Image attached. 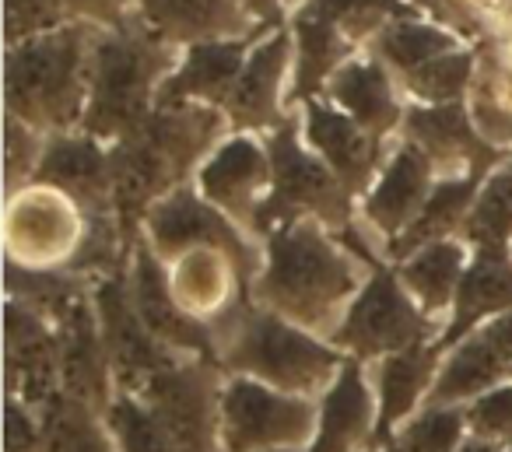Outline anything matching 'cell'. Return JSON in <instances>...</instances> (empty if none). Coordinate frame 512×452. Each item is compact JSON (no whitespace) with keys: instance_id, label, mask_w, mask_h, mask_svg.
<instances>
[{"instance_id":"1","label":"cell","mask_w":512,"mask_h":452,"mask_svg":"<svg viewBox=\"0 0 512 452\" xmlns=\"http://www.w3.org/2000/svg\"><path fill=\"white\" fill-rule=\"evenodd\" d=\"M355 291L351 263L313 225L288 221L271 239V263L260 277V298L281 319L302 326H327L344 298Z\"/></svg>"},{"instance_id":"2","label":"cell","mask_w":512,"mask_h":452,"mask_svg":"<svg viewBox=\"0 0 512 452\" xmlns=\"http://www.w3.org/2000/svg\"><path fill=\"white\" fill-rule=\"evenodd\" d=\"M228 365L281 393L309 396L316 389L327 393L348 361L341 358V351L313 340L299 326L267 312H253L228 344Z\"/></svg>"},{"instance_id":"3","label":"cell","mask_w":512,"mask_h":452,"mask_svg":"<svg viewBox=\"0 0 512 452\" xmlns=\"http://www.w3.org/2000/svg\"><path fill=\"white\" fill-rule=\"evenodd\" d=\"M214 134L211 113H193V109H169L155 116L137 137H130L113 165V204L130 225L137 207H144L158 190L179 179V172L200 155Z\"/></svg>"},{"instance_id":"4","label":"cell","mask_w":512,"mask_h":452,"mask_svg":"<svg viewBox=\"0 0 512 452\" xmlns=\"http://www.w3.org/2000/svg\"><path fill=\"white\" fill-rule=\"evenodd\" d=\"M309 396L281 393L249 375L221 386V452H306L316 435Z\"/></svg>"},{"instance_id":"5","label":"cell","mask_w":512,"mask_h":452,"mask_svg":"<svg viewBox=\"0 0 512 452\" xmlns=\"http://www.w3.org/2000/svg\"><path fill=\"white\" fill-rule=\"evenodd\" d=\"M81 57L85 39L78 29L18 50L8 64V106L25 120L71 123L81 102Z\"/></svg>"},{"instance_id":"6","label":"cell","mask_w":512,"mask_h":452,"mask_svg":"<svg viewBox=\"0 0 512 452\" xmlns=\"http://www.w3.org/2000/svg\"><path fill=\"white\" fill-rule=\"evenodd\" d=\"M176 452H221V389L204 361H169L137 396Z\"/></svg>"},{"instance_id":"7","label":"cell","mask_w":512,"mask_h":452,"mask_svg":"<svg viewBox=\"0 0 512 452\" xmlns=\"http://www.w3.org/2000/svg\"><path fill=\"white\" fill-rule=\"evenodd\" d=\"M165 64L162 50L141 36H113L95 53V99L85 123L92 134L113 137L141 130L151 78Z\"/></svg>"},{"instance_id":"8","label":"cell","mask_w":512,"mask_h":452,"mask_svg":"<svg viewBox=\"0 0 512 452\" xmlns=\"http://www.w3.org/2000/svg\"><path fill=\"white\" fill-rule=\"evenodd\" d=\"M428 319L414 309L407 291L390 270H376L358 302L337 326L334 344L344 347L355 361L362 358H390V354L411 351V347L425 344L428 337Z\"/></svg>"},{"instance_id":"9","label":"cell","mask_w":512,"mask_h":452,"mask_svg":"<svg viewBox=\"0 0 512 452\" xmlns=\"http://www.w3.org/2000/svg\"><path fill=\"white\" fill-rule=\"evenodd\" d=\"M95 316H99V333L113 368V382L120 393L141 396L144 386L169 365L165 347L151 337L144 319L137 316L130 284L120 274H109L95 288Z\"/></svg>"},{"instance_id":"10","label":"cell","mask_w":512,"mask_h":452,"mask_svg":"<svg viewBox=\"0 0 512 452\" xmlns=\"http://www.w3.org/2000/svg\"><path fill=\"white\" fill-rule=\"evenodd\" d=\"M274 155V172H278V186L274 197H267L256 214V228L267 232L274 221H292L295 211H313L330 225H344L348 221V190L341 179H334L320 162H313L309 155H302V148L295 144L292 123L274 134L271 141Z\"/></svg>"},{"instance_id":"11","label":"cell","mask_w":512,"mask_h":452,"mask_svg":"<svg viewBox=\"0 0 512 452\" xmlns=\"http://www.w3.org/2000/svg\"><path fill=\"white\" fill-rule=\"evenodd\" d=\"M505 379H512V312L456 344L449 361L439 368L425 407H467Z\"/></svg>"},{"instance_id":"12","label":"cell","mask_w":512,"mask_h":452,"mask_svg":"<svg viewBox=\"0 0 512 452\" xmlns=\"http://www.w3.org/2000/svg\"><path fill=\"white\" fill-rule=\"evenodd\" d=\"M8 382L11 396L43 414L60 396V340L29 305H8Z\"/></svg>"},{"instance_id":"13","label":"cell","mask_w":512,"mask_h":452,"mask_svg":"<svg viewBox=\"0 0 512 452\" xmlns=\"http://www.w3.org/2000/svg\"><path fill=\"white\" fill-rule=\"evenodd\" d=\"M57 340H60V393L81 407L102 410L113 400V368L99 333V316L88 309L85 298L71 305L57 319Z\"/></svg>"},{"instance_id":"14","label":"cell","mask_w":512,"mask_h":452,"mask_svg":"<svg viewBox=\"0 0 512 452\" xmlns=\"http://www.w3.org/2000/svg\"><path fill=\"white\" fill-rule=\"evenodd\" d=\"M130 298H134L137 316L144 319L151 337L162 347L186 351V354H193V358H207V354H211V337H207V330L179 305V298L172 295L169 284H165L162 267H158V260L151 256V249L144 246V242L134 249Z\"/></svg>"},{"instance_id":"15","label":"cell","mask_w":512,"mask_h":452,"mask_svg":"<svg viewBox=\"0 0 512 452\" xmlns=\"http://www.w3.org/2000/svg\"><path fill=\"white\" fill-rule=\"evenodd\" d=\"M376 400L362 375V365L348 358L334 386L320 396L316 435L306 452H362L369 438H376Z\"/></svg>"},{"instance_id":"16","label":"cell","mask_w":512,"mask_h":452,"mask_svg":"<svg viewBox=\"0 0 512 452\" xmlns=\"http://www.w3.org/2000/svg\"><path fill=\"white\" fill-rule=\"evenodd\" d=\"M148 228H151L155 246L162 249L165 256L183 253V249H190V246H214V249H221L242 274L249 270V249H246V242L239 239V232H235L221 214H214L207 204H200L190 190H179V193H172L169 200H162V204L151 211Z\"/></svg>"},{"instance_id":"17","label":"cell","mask_w":512,"mask_h":452,"mask_svg":"<svg viewBox=\"0 0 512 452\" xmlns=\"http://www.w3.org/2000/svg\"><path fill=\"white\" fill-rule=\"evenodd\" d=\"M439 344H418L411 351H400L383 358L376 379V442L386 445L414 414L425 407L432 386L439 379Z\"/></svg>"},{"instance_id":"18","label":"cell","mask_w":512,"mask_h":452,"mask_svg":"<svg viewBox=\"0 0 512 452\" xmlns=\"http://www.w3.org/2000/svg\"><path fill=\"white\" fill-rule=\"evenodd\" d=\"M495 312H512V260L505 253H477L456 291L453 319L439 337V351L456 347L484 316Z\"/></svg>"},{"instance_id":"19","label":"cell","mask_w":512,"mask_h":452,"mask_svg":"<svg viewBox=\"0 0 512 452\" xmlns=\"http://www.w3.org/2000/svg\"><path fill=\"white\" fill-rule=\"evenodd\" d=\"M428 200V158L418 148H404L369 200V218L390 235H404Z\"/></svg>"},{"instance_id":"20","label":"cell","mask_w":512,"mask_h":452,"mask_svg":"<svg viewBox=\"0 0 512 452\" xmlns=\"http://www.w3.org/2000/svg\"><path fill=\"white\" fill-rule=\"evenodd\" d=\"M39 179L67 190L95 211H102V204L113 197V165L92 141H53L39 165Z\"/></svg>"},{"instance_id":"21","label":"cell","mask_w":512,"mask_h":452,"mask_svg":"<svg viewBox=\"0 0 512 452\" xmlns=\"http://www.w3.org/2000/svg\"><path fill=\"white\" fill-rule=\"evenodd\" d=\"M204 183V193L218 204H225L232 214L239 218H249L256 225V214H260V204H256V190L267 183V162L264 155L253 148L249 141H232L218 151L211 165L200 176Z\"/></svg>"},{"instance_id":"22","label":"cell","mask_w":512,"mask_h":452,"mask_svg":"<svg viewBox=\"0 0 512 452\" xmlns=\"http://www.w3.org/2000/svg\"><path fill=\"white\" fill-rule=\"evenodd\" d=\"M306 116H309V137L327 155V162L334 165L344 190H362L372 165H376V137H365L351 120L316 106V102H309Z\"/></svg>"},{"instance_id":"23","label":"cell","mask_w":512,"mask_h":452,"mask_svg":"<svg viewBox=\"0 0 512 452\" xmlns=\"http://www.w3.org/2000/svg\"><path fill=\"white\" fill-rule=\"evenodd\" d=\"M242 53L246 43H204L186 57L183 71L162 88V106H172L183 95H197V99L221 102L232 92V81L242 71ZM232 99V95H228Z\"/></svg>"},{"instance_id":"24","label":"cell","mask_w":512,"mask_h":452,"mask_svg":"<svg viewBox=\"0 0 512 452\" xmlns=\"http://www.w3.org/2000/svg\"><path fill=\"white\" fill-rule=\"evenodd\" d=\"M414 141H421V148L432 158L442 162H453V158H470L477 172H484L495 162V151L484 148L477 141V134L470 130V120L463 116L460 106H439V109H418L407 120Z\"/></svg>"},{"instance_id":"25","label":"cell","mask_w":512,"mask_h":452,"mask_svg":"<svg viewBox=\"0 0 512 452\" xmlns=\"http://www.w3.org/2000/svg\"><path fill=\"white\" fill-rule=\"evenodd\" d=\"M463 249L456 242L442 239L432 246L418 249L400 270V281L407 284L425 312H442L449 302H456V291L463 281Z\"/></svg>"},{"instance_id":"26","label":"cell","mask_w":512,"mask_h":452,"mask_svg":"<svg viewBox=\"0 0 512 452\" xmlns=\"http://www.w3.org/2000/svg\"><path fill=\"white\" fill-rule=\"evenodd\" d=\"M288 57V36H274L264 50H256V57L242 71L239 88L228 99L232 120L242 127H260V123L274 120V106H278V78Z\"/></svg>"},{"instance_id":"27","label":"cell","mask_w":512,"mask_h":452,"mask_svg":"<svg viewBox=\"0 0 512 452\" xmlns=\"http://www.w3.org/2000/svg\"><path fill=\"white\" fill-rule=\"evenodd\" d=\"M477 179H481V172H470L467 179H449V183L435 186L432 197H428L425 207H421V214L414 218V225L390 242V253L407 256V253H414V249H425V246H432V242H442V235L453 232L456 221H460L463 211H467L470 197H474V190H477Z\"/></svg>"},{"instance_id":"28","label":"cell","mask_w":512,"mask_h":452,"mask_svg":"<svg viewBox=\"0 0 512 452\" xmlns=\"http://www.w3.org/2000/svg\"><path fill=\"white\" fill-rule=\"evenodd\" d=\"M334 99H341L355 113L358 127L369 130L372 137L390 130L393 120H397V102L390 95V85H386L383 71L372 64L344 67L334 78Z\"/></svg>"},{"instance_id":"29","label":"cell","mask_w":512,"mask_h":452,"mask_svg":"<svg viewBox=\"0 0 512 452\" xmlns=\"http://www.w3.org/2000/svg\"><path fill=\"white\" fill-rule=\"evenodd\" d=\"M144 15L169 39L218 36L239 25L232 0H144Z\"/></svg>"},{"instance_id":"30","label":"cell","mask_w":512,"mask_h":452,"mask_svg":"<svg viewBox=\"0 0 512 452\" xmlns=\"http://www.w3.org/2000/svg\"><path fill=\"white\" fill-rule=\"evenodd\" d=\"M467 438V407H421L386 445L393 452H460Z\"/></svg>"},{"instance_id":"31","label":"cell","mask_w":512,"mask_h":452,"mask_svg":"<svg viewBox=\"0 0 512 452\" xmlns=\"http://www.w3.org/2000/svg\"><path fill=\"white\" fill-rule=\"evenodd\" d=\"M102 421H106L109 438L116 442V452H176L155 414L144 407V400L130 393L116 389L109 407L102 410Z\"/></svg>"},{"instance_id":"32","label":"cell","mask_w":512,"mask_h":452,"mask_svg":"<svg viewBox=\"0 0 512 452\" xmlns=\"http://www.w3.org/2000/svg\"><path fill=\"white\" fill-rule=\"evenodd\" d=\"M512 235V172L495 176L484 186L474 214L467 218V239L477 253H505V239Z\"/></svg>"},{"instance_id":"33","label":"cell","mask_w":512,"mask_h":452,"mask_svg":"<svg viewBox=\"0 0 512 452\" xmlns=\"http://www.w3.org/2000/svg\"><path fill=\"white\" fill-rule=\"evenodd\" d=\"M295 29L302 39V71H299V95H313L320 88V81L334 71V64L344 57L348 46L337 39V29L323 18H316L313 11H302L295 18Z\"/></svg>"},{"instance_id":"34","label":"cell","mask_w":512,"mask_h":452,"mask_svg":"<svg viewBox=\"0 0 512 452\" xmlns=\"http://www.w3.org/2000/svg\"><path fill=\"white\" fill-rule=\"evenodd\" d=\"M11 239L15 246H25V253L50 256L71 239V218L60 211L53 200H32V204L18 207L11 218Z\"/></svg>"},{"instance_id":"35","label":"cell","mask_w":512,"mask_h":452,"mask_svg":"<svg viewBox=\"0 0 512 452\" xmlns=\"http://www.w3.org/2000/svg\"><path fill=\"white\" fill-rule=\"evenodd\" d=\"M453 46V39L442 36L439 29H428V25H390V29L379 36V50L386 60L400 67V71L414 74L425 64L439 60L442 53Z\"/></svg>"},{"instance_id":"36","label":"cell","mask_w":512,"mask_h":452,"mask_svg":"<svg viewBox=\"0 0 512 452\" xmlns=\"http://www.w3.org/2000/svg\"><path fill=\"white\" fill-rule=\"evenodd\" d=\"M176 295L193 312L214 309V302L225 295V270H221L218 256L211 253L186 256L176 270Z\"/></svg>"},{"instance_id":"37","label":"cell","mask_w":512,"mask_h":452,"mask_svg":"<svg viewBox=\"0 0 512 452\" xmlns=\"http://www.w3.org/2000/svg\"><path fill=\"white\" fill-rule=\"evenodd\" d=\"M467 428L481 442L512 452V379L467 403Z\"/></svg>"},{"instance_id":"38","label":"cell","mask_w":512,"mask_h":452,"mask_svg":"<svg viewBox=\"0 0 512 452\" xmlns=\"http://www.w3.org/2000/svg\"><path fill=\"white\" fill-rule=\"evenodd\" d=\"M306 11H313L316 18L337 25H344L348 32H365L372 29L376 22H383L386 15H404V4L397 0H313Z\"/></svg>"},{"instance_id":"39","label":"cell","mask_w":512,"mask_h":452,"mask_svg":"<svg viewBox=\"0 0 512 452\" xmlns=\"http://www.w3.org/2000/svg\"><path fill=\"white\" fill-rule=\"evenodd\" d=\"M467 74H470V57H439L421 67V71L407 74V81H411L414 95L449 106V99H456L463 92V85H467Z\"/></svg>"},{"instance_id":"40","label":"cell","mask_w":512,"mask_h":452,"mask_svg":"<svg viewBox=\"0 0 512 452\" xmlns=\"http://www.w3.org/2000/svg\"><path fill=\"white\" fill-rule=\"evenodd\" d=\"M60 0H8V36L22 39L57 22Z\"/></svg>"},{"instance_id":"41","label":"cell","mask_w":512,"mask_h":452,"mask_svg":"<svg viewBox=\"0 0 512 452\" xmlns=\"http://www.w3.org/2000/svg\"><path fill=\"white\" fill-rule=\"evenodd\" d=\"M67 4L78 11H88L95 18H116V8H120L123 0H67Z\"/></svg>"},{"instance_id":"42","label":"cell","mask_w":512,"mask_h":452,"mask_svg":"<svg viewBox=\"0 0 512 452\" xmlns=\"http://www.w3.org/2000/svg\"><path fill=\"white\" fill-rule=\"evenodd\" d=\"M460 452H505V449H498V445H491V442H481V438H474V435H470L467 442L460 445Z\"/></svg>"},{"instance_id":"43","label":"cell","mask_w":512,"mask_h":452,"mask_svg":"<svg viewBox=\"0 0 512 452\" xmlns=\"http://www.w3.org/2000/svg\"><path fill=\"white\" fill-rule=\"evenodd\" d=\"M249 8L260 11L264 18H278V0H249Z\"/></svg>"},{"instance_id":"44","label":"cell","mask_w":512,"mask_h":452,"mask_svg":"<svg viewBox=\"0 0 512 452\" xmlns=\"http://www.w3.org/2000/svg\"><path fill=\"white\" fill-rule=\"evenodd\" d=\"M383 452H393V449H390V445H383Z\"/></svg>"},{"instance_id":"45","label":"cell","mask_w":512,"mask_h":452,"mask_svg":"<svg viewBox=\"0 0 512 452\" xmlns=\"http://www.w3.org/2000/svg\"><path fill=\"white\" fill-rule=\"evenodd\" d=\"M421 4H435V0H421Z\"/></svg>"}]
</instances>
